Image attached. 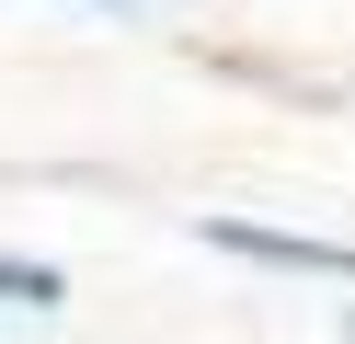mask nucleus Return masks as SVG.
<instances>
[{"mask_svg":"<svg viewBox=\"0 0 355 344\" xmlns=\"http://www.w3.org/2000/svg\"><path fill=\"white\" fill-rule=\"evenodd\" d=\"M103 12H115V0H103Z\"/></svg>","mask_w":355,"mask_h":344,"instance_id":"nucleus-3","label":"nucleus"},{"mask_svg":"<svg viewBox=\"0 0 355 344\" xmlns=\"http://www.w3.org/2000/svg\"><path fill=\"white\" fill-rule=\"evenodd\" d=\"M195 241L241 252V264H275V275H332V287H355V241H321V229H263V218H195Z\"/></svg>","mask_w":355,"mask_h":344,"instance_id":"nucleus-1","label":"nucleus"},{"mask_svg":"<svg viewBox=\"0 0 355 344\" xmlns=\"http://www.w3.org/2000/svg\"><path fill=\"white\" fill-rule=\"evenodd\" d=\"M0 298H24V310H58V298H69V275H58V264H35V252H0Z\"/></svg>","mask_w":355,"mask_h":344,"instance_id":"nucleus-2","label":"nucleus"},{"mask_svg":"<svg viewBox=\"0 0 355 344\" xmlns=\"http://www.w3.org/2000/svg\"><path fill=\"white\" fill-rule=\"evenodd\" d=\"M344 333H355V321H344Z\"/></svg>","mask_w":355,"mask_h":344,"instance_id":"nucleus-4","label":"nucleus"}]
</instances>
